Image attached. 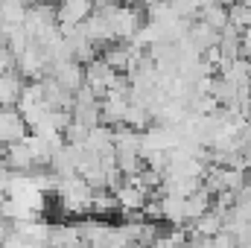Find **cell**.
Returning <instances> with one entry per match:
<instances>
[{
    "mask_svg": "<svg viewBox=\"0 0 251 248\" xmlns=\"http://www.w3.org/2000/svg\"><path fill=\"white\" fill-rule=\"evenodd\" d=\"M26 137V120L18 114V111H0V143L3 146H12L18 140Z\"/></svg>",
    "mask_w": 251,
    "mask_h": 248,
    "instance_id": "obj_1",
    "label": "cell"
}]
</instances>
